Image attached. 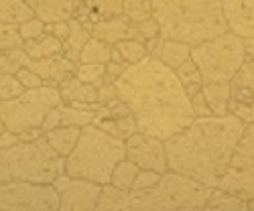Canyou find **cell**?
I'll return each instance as SVG.
<instances>
[{"mask_svg":"<svg viewBox=\"0 0 254 211\" xmlns=\"http://www.w3.org/2000/svg\"><path fill=\"white\" fill-rule=\"evenodd\" d=\"M116 88L132 110L138 130L149 136L167 140L195 118L191 98L177 73L151 55L128 65L116 79Z\"/></svg>","mask_w":254,"mask_h":211,"instance_id":"6da1fadb","label":"cell"},{"mask_svg":"<svg viewBox=\"0 0 254 211\" xmlns=\"http://www.w3.org/2000/svg\"><path fill=\"white\" fill-rule=\"evenodd\" d=\"M244 128L246 124L234 114L193 118L181 132L165 140L169 168L207 187H218Z\"/></svg>","mask_w":254,"mask_h":211,"instance_id":"7a4b0ae2","label":"cell"},{"mask_svg":"<svg viewBox=\"0 0 254 211\" xmlns=\"http://www.w3.org/2000/svg\"><path fill=\"white\" fill-rule=\"evenodd\" d=\"M153 16L159 20L163 39L191 47L230 31L224 0H153Z\"/></svg>","mask_w":254,"mask_h":211,"instance_id":"3957f363","label":"cell"},{"mask_svg":"<svg viewBox=\"0 0 254 211\" xmlns=\"http://www.w3.org/2000/svg\"><path fill=\"white\" fill-rule=\"evenodd\" d=\"M126 158V140H120L90 124L81 128L75 149L67 157L65 173L100 185L110 183L114 166Z\"/></svg>","mask_w":254,"mask_h":211,"instance_id":"277c9868","label":"cell"},{"mask_svg":"<svg viewBox=\"0 0 254 211\" xmlns=\"http://www.w3.org/2000/svg\"><path fill=\"white\" fill-rule=\"evenodd\" d=\"M65 162L67 158L61 157L45 136L33 142H18L0 149V183H55L65 173Z\"/></svg>","mask_w":254,"mask_h":211,"instance_id":"5b68a950","label":"cell"},{"mask_svg":"<svg viewBox=\"0 0 254 211\" xmlns=\"http://www.w3.org/2000/svg\"><path fill=\"white\" fill-rule=\"evenodd\" d=\"M211 191L214 187L169 168L155 187L144 191L130 189V211H197L205 209Z\"/></svg>","mask_w":254,"mask_h":211,"instance_id":"8992f818","label":"cell"},{"mask_svg":"<svg viewBox=\"0 0 254 211\" xmlns=\"http://www.w3.org/2000/svg\"><path fill=\"white\" fill-rule=\"evenodd\" d=\"M191 59L205 83L232 81L246 61L244 39L232 31L191 47Z\"/></svg>","mask_w":254,"mask_h":211,"instance_id":"52a82bcc","label":"cell"},{"mask_svg":"<svg viewBox=\"0 0 254 211\" xmlns=\"http://www.w3.org/2000/svg\"><path fill=\"white\" fill-rule=\"evenodd\" d=\"M59 104H63L59 88L43 86L37 90H27L23 96L14 100L0 102L2 128H8L16 134L31 128H41L45 116Z\"/></svg>","mask_w":254,"mask_h":211,"instance_id":"ba28073f","label":"cell"},{"mask_svg":"<svg viewBox=\"0 0 254 211\" xmlns=\"http://www.w3.org/2000/svg\"><path fill=\"white\" fill-rule=\"evenodd\" d=\"M59 191L53 183H0V209L2 211H59Z\"/></svg>","mask_w":254,"mask_h":211,"instance_id":"9c48e42d","label":"cell"},{"mask_svg":"<svg viewBox=\"0 0 254 211\" xmlns=\"http://www.w3.org/2000/svg\"><path fill=\"white\" fill-rule=\"evenodd\" d=\"M220 189L234 193L246 201L254 199V122L246 124L230 166L218 183Z\"/></svg>","mask_w":254,"mask_h":211,"instance_id":"30bf717a","label":"cell"},{"mask_svg":"<svg viewBox=\"0 0 254 211\" xmlns=\"http://www.w3.org/2000/svg\"><path fill=\"white\" fill-rule=\"evenodd\" d=\"M53 185L59 191V201H61L59 211H96L98 209V201L102 195L100 183L63 173Z\"/></svg>","mask_w":254,"mask_h":211,"instance_id":"8fae6325","label":"cell"},{"mask_svg":"<svg viewBox=\"0 0 254 211\" xmlns=\"http://www.w3.org/2000/svg\"><path fill=\"white\" fill-rule=\"evenodd\" d=\"M126 158L136 162L140 168L157 171L161 175L169 171L165 140L157 136H149L140 130L134 132L130 138H126Z\"/></svg>","mask_w":254,"mask_h":211,"instance_id":"7c38bea8","label":"cell"},{"mask_svg":"<svg viewBox=\"0 0 254 211\" xmlns=\"http://www.w3.org/2000/svg\"><path fill=\"white\" fill-rule=\"evenodd\" d=\"M88 31L92 33V37L104 41L108 45H118L120 41H130V39H136V41H144L142 35L138 33V25L132 23L128 16H114V18H106V20H100L96 25H90ZM146 43V41H144Z\"/></svg>","mask_w":254,"mask_h":211,"instance_id":"4fadbf2b","label":"cell"},{"mask_svg":"<svg viewBox=\"0 0 254 211\" xmlns=\"http://www.w3.org/2000/svg\"><path fill=\"white\" fill-rule=\"evenodd\" d=\"M77 65L79 63L67 59L65 55H55V57H47V59H33L31 69L43 77L45 86L59 88L63 81H67L69 77L75 75Z\"/></svg>","mask_w":254,"mask_h":211,"instance_id":"5bb4252c","label":"cell"},{"mask_svg":"<svg viewBox=\"0 0 254 211\" xmlns=\"http://www.w3.org/2000/svg\"><path fill=\"white\" fill-rule=\"evenodd\" d=\"M146 49H149V55L163 61L167 67H171L173 71L183 65L185 61L191 59V45L181 43V41H173V39H151L146 41Z\"/></svg>","mask_w":254,"mask_h":211,"instance_id":"9a60e30c","label":"cell"},{"mask_svg":"<svg viewBox=\"0 0 254 211\" xmlns=\"http://www.w3.org/2000/svg\"><path fill=\"white\" fill-rule=\"evenodd\" d=\"M228 29L244 37H254V0H224Z\"/></svg>","mask_w":254,"mask_h":211,"instance_id":"2e32d148","label":"cell"},{"mask_svg":"<svg viewBox=\"0 0 254 211\" xmlns=\"http://www.w3.org/2000/svg\"><path fill=\"white\" fill-rule=\"evenodd\" d=\"M35 16L45 23H61L73 18V0H25Z\"/></svg>","mask_w":254,"mask_h":211,"instance_id":"e0dca14e","label":"cell"},{"mask_svg":"<svg viewBox=\"0 0 254 211\" xmlns=\"http://www.w3.org/2000/svg\"><path fill=\"white\" fill-rule=\"evenodd\" d=\"M252 102H254V61L246 59L238 73L232 77L230 104H252Z\"/></svg>","mask_w":254,"mask_h":211,"instance_id":"ac0fdd59","label":"cell"},{"mask_svg":"<svg viewBox=\"0 0 254 211\" xmlns=\"http://www.w3.org/2000/svg\"><path fill=\"white\" fill-rule=\"evenodd\" d=\"M205 102L214 116H228L230 114V100H232V81H216L203 83L201 88Z\"/></svg>","mask_w":254,"mask_h":211,"instance_id":"d6986e66","label":"cell"},{"mask_svg":"<svg viewBox=\"0 0 254 211\" xmlns=\"http://www.w3.org/2000/svg\"><path fill=\"white\" fill-rule=\"evenodd\" d=\"M59 92H61V98H63V102H65V104H73V102L96 104V102H100L98 88L92 86V83L81 81L77 75L69 77L67 81H63L59 86Z\"/></svg>","mask_w":254,"mask_h":211,"instance_id":"ffe728a7","label":"cell"},{"mask_svg":"<svg viewBox=\"0 0 254 211\" xmlns=\"http://www.w3.org/2000/svg\"><path fill=\"white\" fill-rule=\"evenodd\" d=\"M90 39H92V33L88 31V27L83 23H79L77 18H71L69 20V37L63 41V55L75 63H79L81 51Z\"/></svg>","mask_w":254,"mask_h":211,"instance_id":"44dd1931","label":"cell"},{"mask_svg":"<svg viewBox=\"0 0 254 211\" xmlns=\"http://www.w3.org/2000/svg\"><path fill=\"white\" fill-rule=\"evenodd\" d=\"M79 136H81V128H77V126H65V124L59 126V128H55V130L45 132L47 142L53 146V149H55L61 157H65V158H67V157L71 155V151L75 149Z\"/></svg>","mask_w":254,"mask_h":211,"instance_id":"7402d4cb","label":"cell"},{"mask_svg":"<svg viewBox=\"0 0 254 211\" xmlns=\"http://www.w3.org/2000/svg\"><path fill=\"white\" fill-rule=\"evenodd\" d=\"M94 124L98 128H102L104 132H108L120 140H126L130 138L134 132H138V124H136V118L134 114H128V116H110V118H96Z\"/></svg>","mask_w":254,"mask_h":211,"instance_id":"603a6c76","label":"cell"},{"mask_svg":"<svg viewBox=\"0 0 254 211\" xmlns=\"http://www.w3.org/2000/svg\"><path fill=\"white\" fill-rule=\"evenodd\" d=\"M132 193L126 189H118L112 183L102 185V195L98 201V211H130Z\"/></svg>","mask_w":254,"mask_h":211,"instance_id":"cb8c5ba5","label":"cell"},{"mask_svg":"<svg viewBox=\"0 0 254 211\" xmlns=\"http://www.w3.org/2000/svg\"><path fill=\"white\" fill-rule=\"evenodd\" d=\"M25 51L33 59H47V57L63 55V41H59L51 33H45V35H41L39 39L25 41Z\"/></svg>","mask_w":254,"mask_h":211,"instance_id":"d4e9b609","label":"cell"},{"mask_svg":"<svg viewBox=\"0 0 254 211\" xmlns=\"http://www.w3.org/2000/svg\"><path fill=\"white\" fill-rule=\"evenodd\" d=\"M205 209L207 211H246L248 201L230 191H224L220 187H214V191H211L205 203Z\"/></svg>","mask_w":254,"mask_h":211,"instance_id":"484cf974","label":"cell"},{"mask_svg":"<svg viewBox=\"0 0 254 211\" xmlns=\"http://www.w3.org/2000/svg\"><path fill=\"white\" fill-rule=\"evenodd\" d=\"M33 16L35 12L25 0H0V23L2 25H23Z\"/></svg>","mask_w":254,"mask_h":211,"instance_id":"4316f807","label":"cell"},{"mask_svg":"<svg viewBox=\"0 0 254 211\" xmlns=\"http://www.w3.org/2000/svg\"><path fill=\"white\" fill-rule=\"evenodd\" d=\"M86 4L92 10L90 23L86 27L96 25L106 18H114V16L124 14V0H86Z\"/></svg>","mask_w":254,"mask_h":211,"instance_id":"83f0119b","label":"cell"},{"mask_svg":"<svg viewBox=\"0 0 254 211\" xmlns=\"http://www.w3.org/2000/svg\"><path fill=\"white\" fill-rule=\"evenodd\" d=\"M175 73H177V77H179V81L183 83V88H185V92L189 94V98H191L193 94H197V92H201V88H203V77H201V71H199V67L193 63V59H189V61H185L183 65H179L177 69H175Z\"/></svg>","mask_w":254,"mask_h":211,"instance_id":"f1b7e54d","label":"cell"},{"mask_svg":"<svg viewBox=\"0 0 254 211\" xmlns=\"http://www.w3.org/2000/svg\"><path fill=\"white\" fill-rule=\"evenodd\" d=\"M110 61H112V45L104 43V41L96 37L88 41L79 57V63H102V65H108Z\"/></svg>","mask_w":254,"mask_h":211,"instance_id":"f546056e","label":"cell"},{"mask_svg":"<svg viewBox=\"0 0 254 211\" xmlns=\"http://www.w3.org/2000/svg\"><path fill=\"white\" fill-rule=\"evenodd\" d=\"M33 57L25 51V45L18 49H10V51H2L0 55V73H18V69L23 67H31Z\"/></svg>","mask_w":254,"mask_h":211,"instance_id":"4dcf8cb0","label":"cell"},{"mask_svg":"<svg viewBox=\"0 0 254 211\" xmlns=\"http://www.w3.org/2000/svg\"><path fill=\"white\" fill-rule=\"evenodd\" d=\"M140 171V166L136 162H132L130 158H124L120 160L116 166H114V171H112V177H110V183L118 189H126V191H130L132 185H134V179Z\"/></svg>","mask_w":254,"mask_h":211,"instance_id":"1f68e13d","label":"cell"},{"mask_svg":"<svg viewBox=\"0 0 254 211\" xmlns=\"http://www.w3.org/2000/svg\"><path fill=\"white\" fill-rule=\"evenodd\" d=\"M122 59L128 63V65H134V63H140L142 59L149 57V49H146V43L144 41H136V39H130V41H120L118 45H114Z\"/></svg>","mask_w":254,"mask_h":211,"instance_id":"d6a6232c","label":"cell"},{"mask_svg":"<svg viewBox=\"0 0 254 211\" xmlns=\"http://www.w3.org/2000/svg\"><path fill=\"white\" fill-rule=\"evenodd\" d=\"M96 112H88V110H79L71 104L63 102V124L65 126H77V128H86V126L94 124Z\"/></svg>","mask_w":254,"mask_h":211,"instance_id":"836d02e7","label":"cell"},{"mask_svg":"<svg viewBox=\"0 0 254 211\" xmlns=\"http://www.w3.org/2000/svg\"><path fill=\"white\" fill-rule=\"evenodd\" d=\"M124 16H128L136 25L146 18H151L153 0H124Z\"/></svg>","mask_w":254,"mask_h":211,"instance_id":"e575fe53","label":"cell"},{"mask_svg":"<svg viewBox=\"0 0 254 211\" xmlns=\"http://www.w3.org/2000/svg\"><path fill=\"white\" fill-rule=\"evenodd\" d=\"M75 75L81 81L92 83V86L100 88L104 83V79H106V65H102V63H79Z\"/></svg>","mask_w":254,"mask_h":211,"instance_id":"d590c367","label":"cell"},{"mask_svg":"<svg viewBox=\"0 0 254 211\" xmlns=\"http://www.w3.org/2000/svg\"><path fill=\"white\" fill-rule=\"evenodd\" d=\"M27 88L20 83V79L14 73H0V102L14 100L18 96H23Z\"/></svg>","mask_w":254,"mask_h":211,"instance_id":"8d00e7d4","label":"cell"},{"mask_svg":"<svg viewBox=\"0 0 254 211\" xmlns=\"http://www.w3.org/2000/svg\"><path fill=\"white\" fill-rule=\"evenodd\" d=\"M25 45L18 25H0V51H10Z\"/></svg>","mask_w":254,"mask_h":211,"instance_id":"74e56055","label":"cell"},{"mask_svg":"<svg viewBox=\"0 0 254 211\" xmlns=\"http://www.w3.org/2000/svg\"><path fill=\"white\" fill-rule=\"evenodd\" d=\"M18 31H20V37L25 41H33V39H39L41 35L47 33V23L41 20L39 16H33L29 20H25L23 25H18Z\"/></svg>","mask_w":254,"mask_h":211,"instance_id":"f35d334b","label":"cell"},{"mask_svg":"<svg viewBox=\"0 0 254 211\" xmlns=\"http://www.w3.org/2000/svg\"><path fill=\"white\" fill-rule=\"evenodd\" d=\"M159 181H161V173L149 171V168H140L138 175H136V179H134L132 189H134V191H144V189L155 187Z\"/></svg>","mask_w":254,"mask_h":211,"instance_id":"ab89813d","label":"cell"},{"mask_svg":"<svg viewBox=\"0 0 254 211\" xmlns=\"http://www.w3.org/2000/svg\"><path fill=\"white\" fill-rule=\"evenodd\" d=\"M16 77L20 79V83L27 88V90H37V88H43L45 86V81L43 77H41L37 71H33L31 67H23V69H18Z\"/></svg>","mask_w":254,"mask_h":211,"instance_id":"60d3db41","label":"cell"},{"mask_svg":"<svg viewBox=\"0 0 254 211\" xmlns=\"http://www.w3.org/2000/svg\"><path fill=\"white\" fill-rule=\"evenodd\" d=\"M138 33L142 35L144 41H151V39H157L161 37V27H159V20L155 16L142 20V23H138Z\"/></svg>","mask_w":254,"mask_h":211,"instance_id":"b9f144b4","label":"cell"},{"mask_svg":"<svg viewBox=\"0 0 254 211\" xmlns=\"http://www.w3.org/2000/svg\"><path fill=\"white\" fill-rule=\"evenodd\" d=\"M59 126H63V104L55 106V108L45 116V122H43V132H49V130H55L59 128Z\"/></svg>","mask_w":254,"mask_h":211,"instance_id":"7bdbcfd3","label":"cell"},{"mask_svg":"<svg viewBox=\"0 0 254 211\" xmlns=\"http://www.w3.org/2000/svg\"><path fill=\"white\" fill-rule=\"evenodd\" d=\"M98 94H100V104H108V102L120 98L118 88H116V81H108V79H104V83L98 88Z\"/></svg>","mask_w":254,"mask_h":211,"instance_id":"ee69618b","label":"cell"},{"mask_svg":"<svg viewBox=\"0 0 254 211\" xmlns=\"http://www.w3.org/2000/svg\"><path fill=\"white\" fill-rule=\"evenodd\" d=\"M191 108H193L195 118H197V116H214V114H211V110H209L207 102H205L203 92H197V94L191 96Z\"/></svg>","mask_w":254,"mask_h":211,"instance_id":"f6af8a7d","label":"cell"},{"mask_svg":"<svg viewBox=\"0 0 254 211\" xmlns=\"http://www.w3.org/2000/svg\"><path fill=\"white\" fill-rule=\"evenodd\" d=\"M47 33L55 35L59 41H65L69 37V20H61V23H47Z\"/></svg>","mask_w":254,"mask_h":211,"instance_id":"bcb514c9","label":"cell"},{"mask_svg":"<svg viewBox=\"0 0 254 211\" xmlns=\"http://www.w3.org/2000/svg\"><path fill=\"white\" fill-rule=\"evenodd\" d=\"M126 69H128V63H114V61H110L108 65H106V79L116 81Z\"/></svg>","mask_w":254,"mask_h":211,"instance_id":"7dc6e473","label":"cell"},{"mask_svg":"<svg viewBox=\"0 0 254 211\" xmlns=\"http://www.w3.org/2000/svg\"><path fill=\"white\" fill-rule=\"evenodd\" d=\"M20 142V136L8 128H2V138H0V149H8V146H14Z\"/></svg>","mask_w":254,"mask_h":211,"instance_id":"c3c4849f","label":"cell"},{"mask_svg":"<svg viewBox=\"0 0 254 211\" xmlns=\"http://www.w3.org/2000/svg\"><path fill=\"white\" fill-rule=\"evenodd\" d=\"M18 136H20V142H33V140L43 138L45 132H43V128H31V130H23Z\"/></svg>","mask_w":254,"mask_h":211,"instance_id":"681fc988","label":"cell"},{"mask_svg":"<svg viewBox=\"0 0 254 211\" xmlns=\"http://www.w3.org/2000/svg\"><path fill=\"white\" fill-rule=\"evenodd\" d=\"M244 49H246V59L254 61V37H244Z\"/></svg>","mask_w":254,"mask_h":211,"instance_id":"f907efd6","label":"cell"},{"mask_svg":"<svg viewBox=\"0 0 254 211\" xmlns=\"http://www.w3.org/2000/svg\"><path fill=\"white\" fill-rule=\"evenodd\" d=\"M112 61H114V63H126V61L122 59V55H120V51H118L116 47H112Z\"/></svg>","mask_w":254,"mask_h":211,"instance_id":"816d5d0a","label":"cell"},{"mask_svg":"<svg viewBox=\"0 0 254 211\" xmlns=\"http://www.w3.org/2000/svg\"><path fill=\"white\" fill-rule=\"evenodd\" d=\"M83 2H86V0H73V6H79V4H83ZM75 10V8H73Z\"/></svg>","mask_w":254,"mask_h":211,"instance_id":"f5cc1de1","label":"cell"},{"mask_svg":"<svg viewBox=\"0 0 254 211\" xmlns=\"http://www.w3.org/2000/svg\"><path fill=\"white\" fill-rule=\"evenodd\" d=\"M248 209H252V211H254V199H250V201H248Z\"/></svg>","mask_w":254,"mask_h":211,"instance_id":"db71d44e","label":"cell"}]
</instances>
